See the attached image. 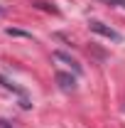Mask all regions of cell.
<instances>
[{"instance_id": "obj_1", "label": "cell", "mask_w": 125, "mask_h": 128, "mask_svg": "<svg viewBox=\"0 0 125 128\" xmlns=\"http://www.w3.org/2000/svg\"><path fill=\"white\" fill-rule=\"evenodd\" d=\"M88 27H91V32L101 34V37H108V40H113V42H123V34H120V32H115L113 27H106V25L98 22V20H91Z\"/></svg>"}, {"instance_id": "obj_2", "label": "cell", "mask_w": 125, "mask_h": 128, "mask_svg": "<svg viewBox=\"0 0 125 128\" xmlns=\"http://www.w3.org/2000/svg\"><path fill=\"white\" fill-rule=\"evenodd\" d=\"M0 84H2L5 89H10L12 94H17V96H20V98H22V106H25V108H30V101H27V94H25V91H22L20 86H15L12 81H7V79H5V76H0Z\"/></svg>"}, {"instance_id": "obj_3", "label": "cell", "mask_w": 125, "mask_h": 128, "mask_svg": "<svg viewBox=\"0 0 125 128\" xmlns=\"http://www.w3.org/2000/svg\"><path fill=\"white\" fill-rule=\"evenodd\" d=\"M57 81H59V86H62L64 91H74V89H76V79H74L71 74L59 72V74H57Z\"/></svg>"}, {"instance_id": "obj_4", "label": "cell", "mask_w": 125, "mask_h": 128, "mask_svg": "<svg viewBox=\"0 0 125 128\" xmlns=\"http://www.w3.org/2000/svg\"><path fill=\"white\" fill-rule=\"evenodd\" d=\"M57 59H64L66 64H71V66H74V72H76V74H81V66H78V64L74 62L71 57H66V54H62V52H57Z\"/></svg>"}, {"instance_id": "obj_5", "label": "cell", "mask_w": 125, "mask_h": 128, "mask_svg": "<svg viewBox=\"0 0 125 128\" xmlns=\"http://www.w3.org/2000/svg\"><path fill=\"white\" fill-rule=\"evenodd\" d=\"M103 2H108V5H120V8H125V0H103Z\"/></svg>"}, {"instance_id": "obj_6", "label": "cell", "mask_w": 125, "mask_h": 128, "mask_svg": "<svg viewBox=\"0 0 125 128\" xmlns=\"http://www.w3.org/2000/svg\"><path fill=\"white\" fill-rule=\"evenodd\" d=\"M0 12H2V5H0Z\"/></svg>"}]
</instances>
